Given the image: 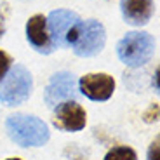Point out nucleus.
I'll return each mask as SVG.
<instances>
[{"label":"nucleus","mask_w":160,"mask_h":160,"mask_svg":"<svg viewBox=\"0 0 160 160\" xmlns=\"http://www.w3.org/2000/svg\"><path fill=\"white\" fill-rule=\"evenodd\" d=\"M157 117H158V104H152V108L144 115V120L146 122H153V120H157Z\"/></svg>","instance_id":"obj_14"},{"label":"nucleus","mask_w":160,"mask_h":160,"mask_svg":"<svg viewBox=\"0 0 160 160\" xmlns=\"http://www.w3.org/2000/svg\"><path fill=\"white\" fill-rule=\"evenodd\" d=\"M0 35H2V26H0Z\"/></svg>","instance_id":"obj_16"},{"label":"nucleus","mask_w":160,"mask_h":160,"mask_svg":"<svg viewBox=\"0 0 160 160\" xmlns=\"http://www.w3.org/2000/svg\"><path fill=\"white\" fill-rule=\"evenodd\" d=\"M80 91L92 101H106L115 91V80L106 73H89L78 82Z\"/></svg>","instance_id":"obj_7"},{"label":"nucleus","mask_w":160,"mask_h":160,"mask_svg":"<svg viewBox=\"0 0 160 160\" xmlns=\"http://www.w3.org/2000/svg\"><path fill=\"white\" fill-rule=\"evenodd\" d=\"M9 66H11V58H9L5 52L0 51V82L4 80V77H5V73H7Z\"/></svg>","instance_id":"obj_12"},{"label":"nucleus","mask_w":160,"mask_h":160,"mask_svg":"<svg viewBox=\"0 0 160 160\" xmlns=\"http://www.w3.org/2000/svg\"><path fill=\"white\" fill-rule=\"evenodd\" d=\"M104 160H138L134 150L129 146H117V148L110 150L104 157Z\"/></svg>","instance_id":"obj_11"},{"label":"nucleus","mask_w":160,"mask_h":160,"mask_svg":"<svg viewBox=\"0 0 160 160\" xmlns=\"http://www.w3.org/2000/svg\"><path fill=\"white\" fill-rule=\"evenodd\" d=\"M7 160H21V158H7Z\"/></svg>","instance_id":"obj_15"},{"label":"nucleus","mask_w":160,"mask_h":160,"mask_svg":"<svg viewBox=\"0 0 160 160\" xmlns=\"http://www.w3.org/2000/svg\"><path fill=\"white\" fill-rule=\"evenodd\" d=\"M85 122H87L85 110L75 101L61 103L54 115V124L63 131H82L85 127Z\"/></svg>","instance_id":"obj_8"},{"label":"nucleus","mask_w":160,"mask_h":160,"mask_svg":"<svg viewBox=\"0 0 160 160\" xmlns=\"http://www.w3.org/2000/svg\"><path fill=\"white\" fill-rule=\"evenodd\" d=\"M158 146H160V141L157 138L152 144H150V150H148V160H158Z\"/></svg>","instance_id":"obj_13"},{"label":"nucleus","mask_w":160,"mask_h":160,"mask_svg":"<svg viewBox=\"0 0 160 160\" xmlns=\"http://www.w3.org/2000/svg\"><path fill=\"white\" fill-rule=\"evenodd\" d=\"M26 37L28 42L40 52L51 51V37L47 32V19L42 14H35L33 18H30L26 23Z\"/></svg>","instance_id":"obj_10"},{"label":"nucleus","mask_w":160,"mask_h":160,"mask_svg":"<svg viewBox=\"0 0 160 160\" xmlns=\"http://www.w3.org/2000/svg\"><path fill=\"white\" fill-rule=\"evenodd\" d=\"M77 96L75 77L68 72H59L52 75L47 89H45V103L49 106H56L64 101H73Z\"/></svg>","instance_id":"obj_6"},{"label":"nucleus","mask_w":160,"mask_h":160,"mask_svg":"<svg viewBox=\"0 0 160 160\" xmlns=\"http://www.w3.org/2000/svg\"><path fill=\"white\" fill-rule=\"evenodd\" d=\"M11 139L19 146H42L49 141L47 125L37 117L30 115H11L5 122Z\"/></svg>","instance_id":"obj_1"},{"label":"nucleus","mask_w":160,"mask_h":160,"mask_svg":"<svg viewBox=\"0 0 160 160\" xmlns=\"http://www.w3.org/2000/svg\"><path fill=\"white\" fill-rule=\"evenodd\" d=\"M80 18L75 12L66 11V9H58L52 11L47 18V32L52 42L59 47H68L73 45L77 38V33L80 28Z\"/></svg>","instance_id":"obj_3"},{"label":"nucleus","mask_w":160,"mask_h":160,"mask_svg":"<svg viewBox=\"0 0 160 160\" xmlns=\"http://www.w3.org/2000/svg\"><path fill=\"white\" fill-rule=\"evenodd\" d=\"M104 42H106L104 26L99 21L89 19L85 23H80L77 38L73 42V51H75L77 56L91 58L103 51Z\"/></svg>","instance_id":"obj_5"},{"label":"nucleus","mask_w":160,"mask_h":160,"mask_svg":"<svg viewBox=\"0 0 160 160\" xmlns=\"http://www.w3.org/2000/svg\"><path fill=\"white\" fill-rule=\"evenodd\" d=\"M32 85L33 84L30 72L21 64H16L9 75L4 77V82L0 85V101H4L9 106L21 104L28 99Z\"/></svg>","instance_id":"obj_4"},{"label":"nucleus","mask_w":160,"mask_h":160,"mask_svg":"<svg viewBox=\"0 0 160 160\" xmlns=\"http://www.w3.org/2000/svg\"><path fill=\"white\" fill-rule=\"evenodd\" d=\"M120 7H122L124 19L129 24L141 26V24H146L152 19V14H153L152 0H122Z\"/></svg>","instance_id":"obj_9"},{"label":"nucleus","mask_w":160,"mask_h":160,"mask_svg":"<svg viewBox=\"0 0 160 160\" xmlns=\"http://www.w3.org/2000/svg\"><path fill=\"white\" fill-rule=\"evenodd\" d=\"M155 51V42H153L150 33L143 32H131L124 37L117 45V54L120 61L125 63L131 68L143 66L150 61Z\"/></svg>","instance_id":"obj_2"}]
</instances>
